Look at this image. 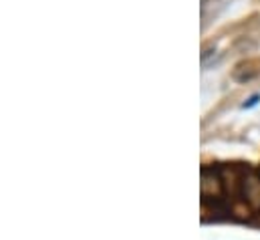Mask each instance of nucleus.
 Listing matches in <instances>:
<instances>
[{
    "label": "nucleus",
    "mask_w": 260,
    "mask_h": 240,
    "mask_svg": "<svg viewBox=\"0 0 260 240\" xmlns=\"http://www.w3.org/2000/svg\"><path fill=\"white\" fill-rule=\"evenodd\" d=\"M258 101H260V95H252V97L246 101V103H242V109H250V107H254Z\"/></svg>",
    "instance_id": "1"
}]
</instances>
